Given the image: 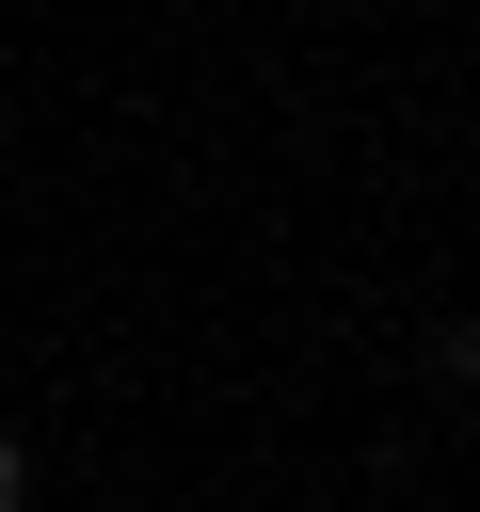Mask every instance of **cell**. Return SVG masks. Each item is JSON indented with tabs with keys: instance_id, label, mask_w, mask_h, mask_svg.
Segmentation results:
<instances>
[{
	"instance_id": "obj_1",
	"label": "cell",
	"mask_w": 480,
	"mask_h": 512,
	"mask_svg": "<svg viewBox=\"0 0 480 512\" xmlns=\"http://www.w3.org/2000/svg\"><path fill=\"white\" fill-rule=\"evenodd\" d=\"M16 496H32V464H16V448H0V512H16Z\"/></svg>"
},
{
	"instance_id": "obj_2",
	"label": "cell",
	"mask_w": 480,
	"mask_h": 512,
	"mask_svg": "<svg viewBox=\"0 0 480 512\" xmlns=\"http://www.w3.org/2000/svg\"><path fill=\"white\" fill-rule=\"evenodd\" d=\"M448 352H464V368H480V336H448Z\"/></svg>"
}]
</instances>
